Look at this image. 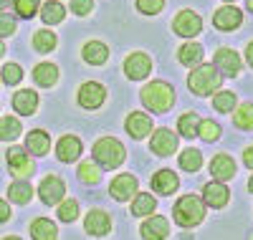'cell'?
Here are the masks:
<instances>
[{"mask_svg":"<svg viewBox=\"0 0 253 240\" xmlns=\"http://www.w3.org/2000/svg\"><path fill=\"white\" fill-rule=\"evenodd\" d=\"M198 124H200V119L195 114H182L180 117V134L187 137V139H193L198 134Z\"/></svg>","mask_w":253,"mask_h":240,"instance_id":"36","label":"cell"},{"mask_svg":"<svg viewBox=\"0 0 253 240\" xmlns=\"http://www.w3.org/2000/svg\"><path fill=\"white\" fill-rule=\"evenodd\" d=\"M79 177L84 182H89V185H96L101 180V167L94 162V160H86L81 167H79Z\"/></svg>","mask_w":253,"mask_h":240,"instance_id":"31","label":"cell"},{"mask_svg":"<svg viewBox=\"0 0 253 240\" xmlns=\"http://www.w3.org/2000/svg\"><path fill=\"white\" fill-rule=\"evenodd\" d=\"M109 192H112V198H114V200L124 202V200H129L132 195L137 192V180L132 177V174H119L117 180H112Z\"/></svg>","mask_w":253,"mask_h":240,"instance_id":"15","label":"cell"},{"mask_svg":"<svg viewBox=\"0 0 253 240\" xmlns=\"http://www.w3.org/2000/svg\"><path fill=\"white\" fill-rule=\"evenodd\" d=\"M246 5H248V10H253V0H246Z\"/></svg>","mask_w":253,"mask_h":240,"instance_id":"49","label":"cell"},{"mask_svg":"<svg viewBox=\"0 0 253 240\" xmlns=\"http://www.w3.org/2000/svg\"><path fill=\"white\" fill-rule=\"evenodd\" d=\"M233 124H236L238 129H253V104H243V106L236 109Z\"/></svg>","mask_w":253,"mask_h":240,"instance_id":"32","label":"cell"},{"mask_svg":"<svg viewBox=\"0 0 253 240\" xmlns=\"http://www.w3.org/2000/svg\"><path fill=\"white\" fill-rule=\"evenodd\" d=\"M33 48L41 51V53H48L56 48V36L51 31H38L36 38H33Z\"/></svg>","mask_w":253,"mask_h":240,"instance_id":"34","label":"cell"},{"mask_svg":"<svg viewBox=\"0 0 253 240\" xmlns=\"http://www.w3.org/2000/svg\"><path fill=\"white\" fill-rule=\"evenodd\" d=\"M56 155H58L61 162H74V160H79V155H81V142H79L76 137H71V134L61 137V139H58V147H56Z\"/></svg>","mask_w":253,"mask_h":240,"instance_id":"20","label":"cell"},{"mask_svg":"<svg viewBox=\"0 0 253 240\" xmlns=\"http://www.w3.org/2000/svg\"><path fill=\"white\" fill-rule=\"evenodd\" d=\"M124 155H126V152H124L122 142H117L112 137H104V139H99L94 144V160L104 169H117L124 162Z\"/></svg>","mask_w":253,"mask_h":240,"instance_id":"3","label":"cell"},{"mask_svg":"<svg viewBox=\"0 0 253 240\" xmlns=\"http://www.w3.org/2000/svg\"><path fill=\"white\" fill-rule=\"evenodd\" d=\"M220 81H223L220 74L213 66H208V63H200V66L187 76V86L195 94H200V96H208V94H213L215 89H220Z\"/></svg>","mask_w":253,"mask_h":240,"instance_id":"4","label":"cell"},{"mask_svg":"<svg viewBox=\"0 0 253 240\" xmlns=\"http://www.w3.org/2000/svg\"><path fill=\"white\" fill-rule=\"evenodd\" d=\"M200 61H203L200 43H185L180 48V63H185V66H200Z\"/></svg>","mask_w":253,"mask_h":240,"instance_id":"27","label":"cell"},{"mask_svg":"<svg viewBox=\"0 0 253 240\" xmlns=\"http://www.w3.org/2000/svg\"><path fill=\"white\" fill-rule=\"evenodd\" d=\"M167 233H170V223H167V217H162V215H155V217L142 223V238L144 240H165Z\"/></svg>","mask_w":253,"mask_h":240,"instance_id":"13","label":"cell"},{"mask_svg":"<svg viewBox=\"0 0 253 240\" xmlns=\"http://www.w3.org/2000/svg\"><path fill=\"white\" fill-rule=\"evenodd\" d=\"M175 220L177 225L182 228H195L203 223V217H205V202L200 198H195V195H182V198L175 202Z\"/></svg>","mask_w":253,"mask_h":240,"instance_id":"2","label":"cell"},{"mask_svg":"<svg viewBox=\"0 0 253 240\" xmlns=\"http://www.w3.org/2000/svg\"><path fill=\"white\" fill-rule=\"evenodd\" d=\"M5 220H10V205L5 200H0V223H5Z\"/></svg>","mask_w":253,"mask_h":240,"instance_id":"44","label":"cell"},{"mask_svg":"<svg viewBox=\"0 0 253 240\" xmlns=\"http://www.w3.org/2000/svg\"><path fill=\"white\" fill-rule=\"evenodd\" d=\"M31 235L33 240H56V225L48 220V217H38V220L31 225Z\"/></svg>","mask_w":253,"mask_h":240,"instance_id":"25","label":"cell"},{"mask_svg":"<svg viewBox=\"0 0 253 240\" xmlns=\"http://www.w3.org/2000/svg\"><path fill=\"white\" fill-rule=\"evenodd\" d=\"M8 164H10V172L15 174V180H26L28 174L33 172L31 157L26 155V149H20V147H10L8 149Z\"/></svg>","mask_w":253,"mask_h":240,"instance_id":"6","label":"cell"},{"mask_svg":"<svg viewBox=\"0 0 253 240\" xmlns=\"http://www.w3.org/2000/svg\"><path fill=\"white\" fill-rule=\"evenodd\" d=\"M104 99H107V91H104V86L96 83V81H86L79 89V104L84 109H99L104 104Z\"/></svg>","mask_w":253,"mask_h":240,"instance_id":"7","label":"cell"},{"mask_svg":"<svg viewBox=\"0 0 253 240\" xmlns=\"http://www.w3.org/2000/svg\"><path fill=\"white\" fill-rule=\"evenodd\" d=\"M150 182H152V190H157L160 195H172L180 187V180L172 169H160Z\"/></svg>","mask_w":253,"mask_h":240,"instance_id":"18","label":"cell"},{"mask_svg":"<svg viewBox=\"0 0 253 240\" xmlns=\"http://www.w3.org/2000/svg\"><path fill=\"white\" fill-rule=\"evenodd\" d=\"M10 33H15V20L8 13H0V38H5Z\"/></svg>","mask_w":253,"mask_h":240,"instance_id":"42","label":"cell"},{"mask_svg":"<svg viewBox=\"0 0 253 240\" xmlns=\"http://www.w3.org/2000/svg\"><path fill=\"white\" fill-rule=\"evenodd\" d=\"M241 20H243V13L233 5H225L220 10H215V18H213V26L220 28V31H233L241 26Z\"/></svg>","mask_w":253,"mask_h":240,"instance_id":"14","label":"cell"},{"mask_svg":"<svg viewBox=\"0 0 253 240\" xmlns=\"http://www.w3.org/2000/svg\"><path fill=\"white\" fill-rule=\"evenodd\" d=\"M109 58V48L104 46L99 40H89L86 46H84V61L86 63H94V66H101L104 61Z\"/></svg>","mask_w":253,"mask_h":240,"instance_id":"23","label":"cell"},{"mask_svg":"<svg viewBox=\"0 0 253 240\" xmlns=\"http://www.w3.org/2000/svg\"><path fill=\"white\" fill-rule=\"evenodd\" d=\"M215 71H220L223 76H236L241 71V58L233 48H220L215 53Z\"/></svg>","mask_w":253,"mask_h":240,"instance_id":"12","label":"cell"},{"mask_svg":"<svg viewBox=\"0 0 253 240\" xmlns=\"http://www.w3.org/2000/svg\"><path fill=\"white\" fill-rule=\"evenodd\" d=\"M13 109H15L20 117H31L36 109H38V96H36V91H31V89L18 91V94L13 96Z\"/></svg>","mask_w":253,"mask_h":240,"instance_id":"21","label":"cell"},{"mask_svg":"<svg viewBox=\"0 0 253 240\" xmlns=\"http://www.w3.org/2000/svg\"><path fill=\"white\" fill-rule=\"evenodd\" d=\"M248 190H251V192H253V177H251V182H248Z\"/></svg>","mask_w":253,"mask_h":240,"instance_id":"50","label":"cell"},{"mask_svg":"<svg viewBox=\"0 0 253 240\" xmlns=\"http://www.w3.org/2000/svg\"><path fill=\"white\" fill-rule=\"evenodd\" d=\"M142 101H144L147 109H152L155 114H162V112H167V109H172L175 91H172L170 83L152 81V83H147L144 89H142Z\"/></svg>","mask_w":253,"mask_h":240,"instance_id":"1","label":"cell"},{"mask_svg":"<svg viewBox=\"0 0 253 240\" xmlns=\"http://www.w3.org/2000/svg\"><path fill=\"white\" fill-rule=\"evenodd\" d=\"M126 132H129L134 139H144L152 132V119L147 114H142V112H132L129 117H126Z\"/></svg>","mask_w":253,"mask_h":240,"instance_id":"17","label":"cell"},{"mask_svg":"<svg viewBox=\"0 0 253 240\" xmlns=\"http://www.w3.org/2000/svg\"><path fill=\"white\" fill-rule=\"evenodd\" d=\"M84 228H86L89 235L101 238V235H107V233L112 230V217L104 212V210H91V212L86 215V220H84Z\"/></svg>","mask_w":253,"mask_h":240,"instance_id":"11","label":"cell"},{"mask_svg":"<svg viewBox=\"0 0 253 240\" xmlns=\"http://www.w3.org/2000/svg\"><path fill=\"white\" fill-rule=\"evenodd\" d=\"M198 134H200V139H205V142H218L220 126H218L213 119H203V121L198 124Z\"/></svg>","mask_w":253,"mask_h":240,"instance_id":"35","label":"cell"},{"mask_svg":"<svg viewBox=\"0 0 253 240\" xmlns=\"http://www.w3.org/2000/svg\"><path fill=\"white\" fill-rule=\"evenodd\" d=\"M177 149V137L170 132V129H157L152 132V152L160 157H170Z\"/></svg>","mask_w":253,"mask_h":240,"instance_id":"10","label":"cell"},{"mask_svg":"<svg viewBox=\"0 0 253 240\" xmlns=\"http://www.w3.org/2000/svg\"><path fill=\"white\" fill-rule=\"evenodd\" d=\"M63 192H66L63 180L56 177V174H48V177L41 182V187H38V195H41V200H43L46 205H53V202L63 200Z\"/></svg>","mask_w":253,"mask_h":240,"instance_id":"9","label":"cell"},{"mask_svg":"<svg viewBox=\"0 0 253 240\" xmlns=\"http://www.w3.org/2000/svg\"><path fill=\"white\" fill-rule=\"evenodd\" d=\"M200 28H203V20H200V15L193 13V10H182V13L175 18V33L182 36V38H193V36H198Z\"/></svg>","mask_w":253,"mask_h":240,"instance_id":"8","label":"cell"},{"mask_svg":"<svg viewBox=\"0 0 253 240\" xmlns=\"http://www.w3.org/2000/svg\"><path fill=\"white\" fill-rule=\"evenodd\" d=\"M210 174H213L215 180H230L236 174V162L233 157H228V155H215L213 162H210Z\"/></svg>","mask_w":253,"mask_h":240,"instance_id":"19","label":"cell"},{"mask_svg":"<svg viewBox=\"0 0 253 240\" xmlns=\"http://www.w3.org/2000/svg\"><path fill=\"white\" fill-rule=\"evenodd\" d=\"M155 207H157V200L152 198V195L142 192V195H137L134 202H132V215H137V217L152 215V212H155Z\"/></svg>","mask_w":253,"mask_h":240,"instance_id":"28","label":"cell"},{"mask_svg":"<svg viewBox=\"0 0 253 240\" xmlns=\"http://www.w3.org/2000/svg\"><path fill=\"white\" fill-rule=\"evenodd\" d=\"M10 5V0H0V8H8Z\"/></svg>","mask_w":253,"mask_h":240,"instance_id":"47","label":"cell"},{"mask_svg":"<svg viewBox=\"0 0 253 240\" xmlns=\"http://www.w3.org/2000/svg\"><path fill=\"white\" fill-rule=\"evenodd\" d=\"M20 134V121L15 117H3L0 119V139L8 142V139H15Z\"/></svg>","mask_w":253,"mask_h":240,"instance_id":"33","label":"cell"},{"mask_svg":"<svg viewBox=\"0 0 253 240\" xmlns=\"http://www.w3.org/2000/svg\"><path fill=\"white\" fill-rule=\"evenodd\" d=\"M48 147H51V139H48L46 132H41V129H36V132H31L26 137V152H31L36 157H43L48 152Z\"/></svg>","mask_w":253,"mask_h":240,"instance_id":"22","label":"cell"},{"mask_svg":"<svg viewBox=\"0 0 253 240\" xmlns=\"http://www.w3.org/2000/svg\"><path fill=\"white\" fill-rule=\"evenodd\" d=\"M20 79H23V71H20L18 63H5L3 66V81L5 83H18Z\"/></svg>","mask_w":253,"mask_h":240,"instance_id":"40","label":"cell"},{"mask_svg":"<svg viewBox=\"0 0 253 240\" xmlns=\"http://www.w3.org/2000/svg\"><path fill=\"white\" fill-rule=\"evenodd\" d=\"M63 15H66V10H63V5L56 3V0H51V3H46L43 8H41V18H43V23H48V26L61 23Z\"/></svg>","mask_w":253,"mask_h":240,"instance_id":"29","label":"cell"},{"mask_svg":"<svg viewBox=\"0 0 253 240\" xmlns=\"http://www.w3.org/2000/svg\"><path fill=\"white\" fill-rule=\"evenodd\" d=\"M3 53H5V46H3V40H0V58H3Z\"/></svg>","mask_w":253,"mask_h":240,"instance_id":"48","label":"cell"},{"mask_svg":"<svg viewBox=\"0 0 253 240\" xmlns=\"http://www.w3.org/2000/svg\"><path fill=\"white\" fill-rule=\"evenodd\" d=\"M13 3H15V10L20 18H33L38 10V0H13Z\"/></svg>","mask_w":253,"mask_h":240,"instance_id":"39","label":"cell"},{"mask_svg":"<svg viewBox=\"0 0 253 240\" xmlns=\"http://www.w3.org/2000/svg\"><path fill=\"white\" fill-rule=\"evenodd\" d=\"M200 164H203V155L198 149H185L182 155H180V167L185 169V172H198L200 169Z\"/></svg>","mask_w":253,"mask_h":240,"instance_id":"30","label":"cell"},{"mask_svg":"<svg viewBox=\"0 0 253 240\" xmlns=\"http://www.w3.org/2000/svg\"><path fill=\"white\" fill-rule=\"evenodd\" d=\"M213 106L218 109V112H233V106H236V96L230 94V91H220L213 96Z\"/></svg>","mask_w":253,"mask_h":240,"instance_id":"38","label":"cell"},{"mask_svg":"<svg viewBox=\"0 0 253 240\" xmlns=\"http://www.w3.org/2000/svg\"><path fill=\"white\" fill-rule=\"evenodd\" d=\"M243 162H246V164H248V167L253 169V147H248V149H246V155H243Z\"/></svg>","mask_w":253,"mask_h":240,"instance_id":"45","label":"cell"},{"mask_svg":"<svg viewBox=\"0 0 253 240\" xmlns=\"http://www.w3.org/2000/svg\"><path fill=\"white\" fill-rule=\"evenodd\" d=\"M162 5H165V0H137V8H139V13H144V15L160 13Z\"/></svg>","mask_w":253,"mask_h":240,"instance_id":"41","label":"cell"},{"mask_svg":"<svg viewBox=\"0 0 253 240\" xmlns=\"http://www.w3.org/2000/svg\"><path fill=\"white\" fill-rule=\"evenodd\" d=\"M76 215H79V202H76V200H63V202H61V207H58V220L74 223Z\"/></svg>","mask_w":253,"mask_h":240,"instance_id":"37","label":"cell"},{"mask_svg":"<svg viewBox=\"0 0 253 240\" xmlns=\"http://www.w3.org/2000/svg\"><path fill=\"white\" fill-rule=\"evenodd\" d=\"M152 71V58L147 53H132L129 58L124 61V74L129 76L132 81H139V79H147Z\"/></svg>","mask_w":253,"mask_h":240,"instance_id":"5","label":"cell"},{"mask_svg":"<svg viewBox=\"0 0 253 240\" xmlns=\"http://www.w3.org/2000/svg\"><path fill=\"white\" fill-rule=\"evenodd\" d=\"M246 58H248L251 69H253V43H248V48H246Z\"/></svg>","mask_w":253,"mask_h":240,"instance_id":"46","label":"cell"},{"mask_svg":"<svg viewBox=\"0 0 253 240\" xmlns=\"http://www.w3.org/2000/svg\"><path fill=\"white\" fill-rule=\"evenodd\" d=\"M91 8H94L91 0H71V10H74L76 15H89Z\"/></svg>","mask_w":253,"mask_h":240,"instance_id":"43","label":"cell"},{"mask_svg":"<svg viewBox=\"0 0 253 240\" xmlns=\"http://www.w3.org/2000/svg\"><path fill=\"white\" fill-rule=\"evenodd\" d=\"M33 79H36L38 86H53L58 81V69L53 63H38L33 69Z\"/></svg>","mask_w":253,"mask_h":240,"instance_id":"24","label":"cell"},{"mask_svg":"<svg viewBox=\"0 0 253 240\" xmlns=\"http://www.w3.org/2000/svg\"><path fill=\"white\" fill-rule=\"evenodd\" d=\"M3 240H20V238H3Z\"/></svg>","mask_w":253,"mask_h":240,"instance_id":"51","label":"cell"},{"mask_svg":"<svg viewBox=\"0 0 253 240\" xmlns=\"http://www.w3.org/2000/svg\"><path fill=\"white\" fill-rule=\"evenodd\" d=\"M225 3H233V0H225Z\"/></svg>","mask_w":253,"mask_h":240,"instance_id":"52","label":"cell"},{"mask_svg":"<svg viewBox=\"0 0 253 240\" xmlns=\"http://www.w3.org/2000/svg\"><path fill=\"white\" fill-rule=\"evenodd\" d=\"M8 198L18 205H26L31 198H33V187L26 182V180H15L10 187H8Z\"/></svg>","mask_w":253,"mask_h":240,"instance_id":"26","label":"cell"},{"mask_svg":"<svg viewBox=\"0 0 253 240\" xmlns=\"http://www.w3.org/2000/svg\"><path fill=\"white\" fill-rule=\"evenodd\" d=\"M228 198H230V192H228V187L223 182H208L203 187V200L210 207H225Z\"/></svg>","mask_w":253,"mask_h":240,"instance_id":"16","label":"cell"}]
</instances>
